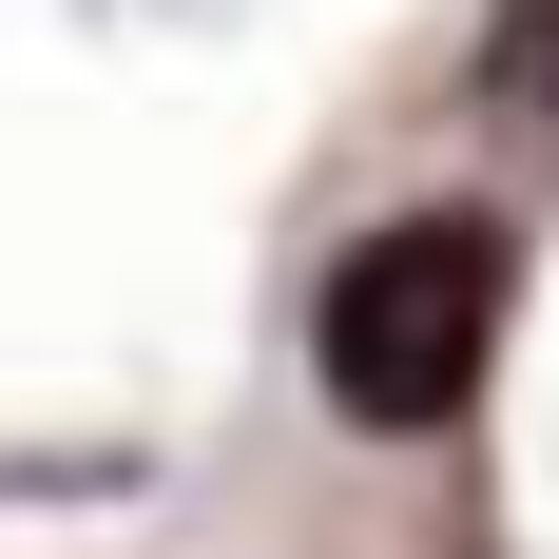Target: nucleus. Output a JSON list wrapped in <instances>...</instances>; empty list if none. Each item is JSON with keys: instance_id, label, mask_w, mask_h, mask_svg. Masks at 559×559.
<instances>
[{"instance_id": "f257e3e1", "label": "nucleus", "mask_w": 559, "mask_h": 559, "mask_svg": "<svg viewBox=\"0 0 559 559\" xmlns=\"http://www.w3.org/2000/svg\"><path fill=\"white\" fill-rule=\"evenodd\" d=\"M483 367H502V231L483 213H386L329 289H309V386H329L367 444L463 425Z\"/></svg>"}, {"instance_id": "f03ea898", "label": "nucleus", "mask_w": 559, "mask_h": 559, "mask_svg": "<svg viewBox=\"0 0 559 559\" xmlns=\"http://www.w3.org/2000/svg\"><path fill=\"white\" fill-rule=\"evenodd\" d=\"M483 97H502V116H559V0H502V20H483Z\"/></svg>"}]
</instances>
